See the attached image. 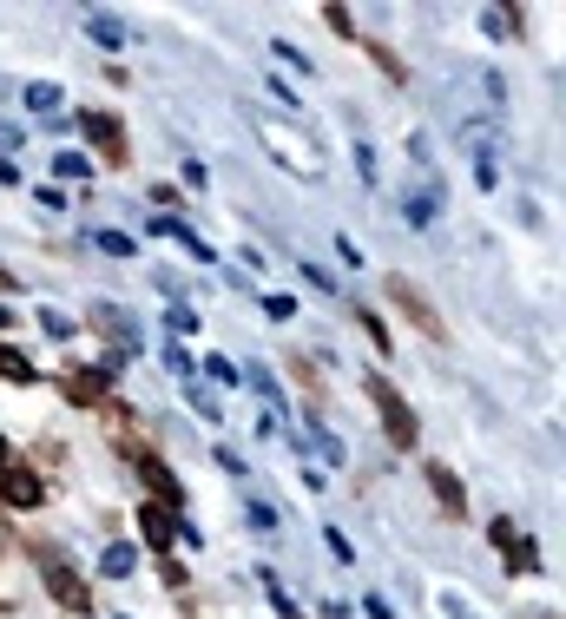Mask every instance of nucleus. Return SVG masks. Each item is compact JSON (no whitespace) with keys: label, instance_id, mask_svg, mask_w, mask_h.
Returning a JSON list of instances; mask_svg holds the SVG:
<instances>
[{"label":"nucleus","instance_id":"nucleus-1","mask_svg":"<svg viewBox=\"0 0 566 619\" xmlns=\"http://www.w3.org/2000/svg\"><path fill=\"white\" fill-rule=\"evenodd\" d=\"M257 132H264V145H270V159H283L297 178H323V152H316L310 139H303L297 126H277V119H257Z\"/></svg>","mask_w":566,"mask_h":619},{"label":"nucleus","instance_id":"nucleus-2","mask_svg":"<svg viewBox=\"0 0 566 619\" xmlns=\"http://www.w3.org/2000/svg\"><path fill=\"white\" fill-rule=\"evenodd\" d=\"M369 396H376V409H382V429H389V442L402 448V455H409V448L422 442V429H415V415H409V402L395 396V389H389V382H382V376H369Z\"/></svg>","mask_w":566,"mask_h":619},{"label":"nucleus","instance_id":"nucleus-3","mask_svg":"<svg viewBox=\"0 0 566 619\" xmlns=\"http://www.w3.org/2000/svg\"><path fill=\"white\" fill-rule=\"evenodd\" d=\"M389 297L402 303V317H409L415 330H422V336H435V343H441V317L428 310V297H422V290L409 284V277H389Z\"/></svg>","mask_w":566,"mask_h":619},{"label":"nucleus","instance_id":"nucleus-4","mask_svg":"<svg viewBox=\"0 0 566 619\" xmlns=\"http://www.w3.org/2000/svg\"><path fill=\"white\" fill-rule=\"evenodd\" d=\"M79 132H86L106 159H126V132H119V119H112V112H79Z\"/></svg>","mask_w":566,"mask_h":619},{"label":"nucleus","instance_id":"nucleus-5","mask_svg":"<svg viewBox=\"0 0 566 619\" xmlns=\"http://www.w3.org/2000/svg\"><path fill=\"white\" fill-rule=\"evenodd\" d=\"M0 501H7V508H40V475L7 461V468H0Z\"/></svg>","mask_w":566,"mask_h":619},{"label":"nucleus","instance_id":"nucleus-6","mask_svg":"<svg viewBox=\"0 0 566 619\" xmlns=\"http://www.w3.org/2000/svg\"><path fill=\"white\" fill-rule=\"evenodd\" d=\"M47 593L66 606V613H93V600H86V580H79L73 567H53V560H47Z\"/></svg>","mask_w":566,"mask_h":619},{"label":"nucleus","instance_id":"nucleus-7","mask_svg":"<svg viewBox=\"0 0 566 619\" xmlns=\"http://www.w3.org/2000/svg\"><path fill=\"white\" fill-rule=\"evenodd\" d=\"M494 540L507 547V567H520V573H534V567H540V547H534L527 534H520L514 521H494Z\"/></svg>","mask_w":566,"mask_h":619},{"label":"nucleus","instance_id":"nucleus-8","mask_svg":"<svg viewBox=\"0 0 566 619\" xmlns=\"http://www.w3.org/2000/svg\"><path fill=\"white\" fill-rule=\"evenodd\" d=\"M106 389H112L106 369H73V376H66V396H73L79 409H99V402H106Z\"/></svg>","mask_w":566,"mask_h":619},{"label":"nucleus","instance_id":"nucleus-9","mask_svg":"<svg viewBox=\"0 0 566 619\" xmlns=\"http://www.w3.org/2000/svg\"><path fill=\"white\" fill-rule=\"evenodd\" d=\"M428 488H435L441 514H468V494H461V481L448 475V468H428Z\"/></svg>","mask_w":566,"mask_h":619},{"label":"nucleus","instance_id":"nucleus-10","mask_svg":"<svg viewBox=\"0 0 566 619\" xmlns=\"http://www.w3.org/2000/svg\"><path fill=\"white\" fill-rule=\"evenodd\" d=\"M139 527H145V540H152L158 554H172V534H178V521L165 508H139Z\"/></svg>","mask_w":566,"mask_h":619},{"label":"nucleus","instance_id":"nucleus-11","mask_svg":"<svg viewBox=\"0 0 566 619\" xmlns=\"http://www.w3.org/2000/svg\"><path fill=\"white\" fill-rule=\"evenodd\" d=\"M139 475H145V488H152V494H165V501H178V475H172V468H165L158 455H139Z\"/></svg>","mask_w":566,"mask_h":619},{"label":"nucleus","instance_id":"nucleus-12","mask_svg":"<svg viewBox=\"0 0 566 619\" xmlns=\"http://www.w3.org/2000/svg\"><path fill=\"white\" fill-rule=\"evenodd\" d=\"M132 560H139V554H132L126 540H112L106 554H99V573H106V580H126V573H132Z\"/></svg>","mask_w":566,"mask_h":619},{"label":"nucleus","instance_id":"nucleus-13","mask_svg":"<svg viewBox=\"0 0 566 619\" xmlns=\"http://www.w3.org/2000/svg\"><path fill=\"white\" fill-rule=\"evenodd\" d=\"M441 211V185H415V198H409V224H428Z\"/></svg>","mask_w":566,"mask_h":619},{"label":"nucleus","instance_id":"nucleus-14","mask_svg":"<svg viewBox=\"0 0 566 619\" xmlns=\"http://www.w3.org/2000/svg\"><path fill=\"white\" fill-rule=\"evenodd\" d=\"M0 376H14V382H33V363L14 350V343H0Z\"/></svg>","mask_w":566,"mask_h":619},{"label":"nucleus","instance_id":"nucleus-15","mask_svg":"<svg viewBox=\"0 0 566 619\" xmlns=\"http://www.w3.org/2000/svg\"><path fill=\"white\" fill-rule=\"evenodd\" d=\"M86 172H93L86 152H60V159H53V178H86Z\"/></svg>","mask_w":566,"mask_h":619},{"label":"nucleus","instance_id":"nucleus-16","mask_svg":"<svg viewBox=\"0 0 566 619\" xmlns=\"http://www.w3.org/2000/svg\"><path fill=\"white\" fill-rule=\"evenodd\" d=\"M93 40H99V47H119V40H126V27H119L112 14H93Z\"/></svg>","mask_w":566,"mask_h":619},{"label":"nucleus","instance_id":"nucleus-17","mask_svg":"<svg viewBox=\"0 0 566 619\" xmlns=\"http://www.w3.org/2000/svg\"><path fill=\"white\" fill-rule=\"evenodd\" d=\"M27 106L33 112H60V86H27Z\"/></svg>","mask_w":566,"mask_h":619},{"label":"nucleus","instance_id":"nucleus-18","mask_svg":"<svg viewBox=\"0 0 566 619\" xmlns=\"http://www.w3.org/2000/svg\"><path fill=\"white\" fill-rule=\"evenodd\" d=\"M99 251H106V257H132V238H126V231H99Z\"/></svg>","mask_w":566,"mask_h":619},{"label":"nucleus","instance_id":"nucleus-19","mask_svg":"<svg viewBox=\"0 0 566 619\" xmlns=\"http://www.w3.org/2000/svg\"><path fill=\"white\" fill-rule=\"evenodd\" d=\"M488 27H494V33H501V40H507V33L520 27V14H514V7H494V14H488Z\"/></svg>","mask_w":566,"mask_h":619},{"label":"nucleus","instance_id":"nucleus-20","mask_svg":"<svg viewBox=\"0 0 566 619\" xmlns=\"http://www.w3.org/2000/svg\"><path fill=\"white\" fill-rule=\"evenodd\" d=\"M40 323H47V336H73V317H66V310H40Z\"/></svg>","mask_w":566,"mask_h":619},{"label":"nucleus","instance_id":"nucleus-21","mask_svg":"<svg viewBox=\"0 0 566 619\" xmlns=\"http://www.w3.org/2000/svg\"><path fill=\"white\" fill-rule=\"evenodd\" d=\"M191 409H198V415H205V422H211V415H218V409H224V402H218V396H211V389H191Z\"/></svg>","mask_w":566,"mask_h":619},{"label":"nucleus","instance_id":"nucleus-22","mask_svg":"<svg viewBox=\"0 0 566 619\" xmlns=\"http://www.w3.org/2000/svg\"><path fill=\"white\" fill-rule=\"evenodd\" d=\"M20 139H27L20 126H0V152H20Z\"/></svg>","mask_w":566,"mask_h":619},{"label":"nucleus","instance_id":"nucleus-23","mask_svg":"<svg viewBox=\"0 0 566 619\" xmlns=\"http://www.w3.org/2000/svg\"><path fill=\"white\" fill-rule=\"evenodd\" d=\"M0 330H14V310H7V303H0Z\"/></svg>","mask_w":566,"mask_h":619},{"label":"nucleus","instance_id":"nucleus-24","mask_svg":"<svg viewBox=\"0 0 566 619\" xmlns=\"http://www.w3.org/2000/svg\"><path fill=\"white\" fill-rule=\"evenodd\" d=\"M0 468H7V435H0Z\"/></svg>","mask_w":566,"mask_h":619}]
</instances>
